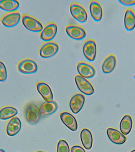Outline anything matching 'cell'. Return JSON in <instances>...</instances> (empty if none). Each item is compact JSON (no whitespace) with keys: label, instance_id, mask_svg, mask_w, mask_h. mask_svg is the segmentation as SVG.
Returning a JSON list of instances; mask_svg holds the SVG:
<instances>
[{"label":"cell","instance_id":"cell-1","mask_svg":"<svg viewBox=\"0 0 135 152\" xmlns=\"http://www.w3.org/2000/svg\"><path fill=\"white\" fill-rule=\"evenodd\" d=\"M22 24L26 29L30 31L41 32L44 27L41 21L28 14H23L21 17Z\"/></svg>","mask_w":135,"mask_h":152},{"label":"cell","instance_id":"cell-2","mask_svg":"<svg viewBox=\"0 0 135 152\" xmlns=\"http://www.w3.org/2000/svg\"><path fill=\"white\" fill-rule=\"evenodd\" d=\"M70 12L72 17L80 23L87 21L88 14L85 7L80 4L73 2L70 6Z\"/></svg>","mask_w":135,"mask_h":152},{"label":"cell","instance_id":"cell-3","mask_svg":"<svg viewBox=\"0 0 135 152\" xmlns=\"http://www.w3.org/2000/svg\"><path fill=\"white\" fill-rule=\"evenodd\" d=\"M21 19V14L18 10L8 12L1 17V23L5 27H13L17 26Z\"/></svg>","mask_w":135,"mask_h":152},{"label":"cell","instance_id":"cell-4","mask_svg":"<svg viewBox=\"0 0 135 152\" xmlns=\"http://www.w3.org/2000/svg\"><path fill=\"white\" fill-rule=\"evenodd\" d=\"M59 48L57 43L53 41L46 42L40 46L39 53L43 58H51L55 55Z\"/></svg>","mask_w":135,"mask_h":152},{"label":"cell","instance_id":"cell-5","mask_svg":"<svg viewBox=\"0 0 135 152\" xmlns=\"http://www.w3.org/2000/svg\"><path fill=\"white\" fill-rule=\"evenodd\" d=\"M66 31L68 35L75 40L84 39L86 35V30L82 26L75 24H70L66 27Z\"/></svg>","mask_w":135,"mask_h":152},{"label":"cell","instance_id":"cell-6","mask_svg":"<svg viewBox=\"0 0 135 152\" xmlns=\"http://www.w3.org/2000/svg\"><path fill=\"white\" fill-rule=\"evenodd\" d=\"M17 67L21 73L27 75L36 73L38 69L36 62L31 59H22L18 64Z\"/></svg>","mask_w":135,"mask_h":152},{"label":"cell","instance_id":"cell-7","mask_svg":"<svg viewBox=\"0 0 135 152\" xmlns=\"http://www.w3.org/2000/svg\"><path fill=\"white\" fill-rule=\"evenodd\" d=\"M25 116L27 122L31 124L37 123L41 118L39 109L33 103L27 104L25 110Z\"/></svg>","mask_w":135,"mask_h":152},{"label":"cell","instance_id":"cell-8","mask_svg":"<svg viewBox=\"0 0 135 152\" xmlns=\"http://www.w3.org/2000/svg\"><path fill=\"white\" fill-rule=\"evenodd\" d=\"M83 51L84 56L88 60L94 61L97 53V45L95 40L93 39L86 40L83 45Z\"/></svg>","mask_w":135,"mask_h":152},{"label":"cell","instance_id":"cell-9","mask_svg":"<svg viewBox=\"0 0 135 152\" xmlns=\"http://www.w3.org/2000/svg\"><path fill=\"white\" fill-rule=\"evenodd\" d=\"M75 80L78 89L84 94L91 96L94 93V88L86 78L77 75L75 77Z\"/></svg>","mask_w":135,"mask_h":152},{"label":"cell","instance_id":"cell-10","mask_svg":"<svg viewBox=\"0 0 135 152\" xmlns=\"http://www.w3.org/2000/svg\"><path fill=\"white\" fill-rule=\"evenodd\" d=\"M77 69L79 75L86 79L93 78L96 74L94 66L86 62H79L77 64Z\"/></svg>","mask_w":135,"mask_h":152},{"label":"cell","instance_id":"cell-11","mask_svg":"<svg viewBox=\"0 0 135 152\" xmlns=\"http://www.w3.org/2000/svg\"><path fill=\"white\" fill-rule=\"evenodd\" d=\"M57 31L58 27L56 23L53 22L49 23L40 32V39L44 41H51L55 37Z\"/></svg>","mask_w":135,"mask_h":152},{"label":"cell","instance_id":"cell-12","mask_svg":"<svg viewBox=\"0 0 135 152\" xmlns=\"http://www.w3.org/2000/svg\"><path fill=\"white\" fill-rule=\"evenodd\" d=\"M85 97L81 94L74 95L71 98L70 102V107L72 113L76 114L80 111L83 106Z\"/></svg>","mask_w":135,"mask_h":152},{"label":"cell","instance_id":"cell-13","mask_svg":"<svg viewBox=\"0 0 135 152\" xmlns=\"http://www.w3.org/2000/svg\"><path fill=\"white\" fill-rule=\"evenodd\" d=\"M21 122L20 119L17 117L11 119L7 125L6 132L9 136L12 137L17 135L21 128Z\"/></svg>","mask_w":135,"mask_h":152},{"label":"cell","instance_id":"cell-14","mask_svg":"<svg viewBox=\"0 0 135 152\" xmlns=\"http://www.w3.org/2000/svg\"><path fill=\"white\" fill-rule=\"evenodd\" d=\"M107 134L110 141L116 144H123L126 141V137L115 128H108L107 130Z\"/></svg>","mask_w":135,"mask_h":152},{"label":"cell","instance_id":"cell-15","mask_svg":"<svg viewBox=\"0 0 135 152\" xmlns=\"http://www.w3.org/2000/svg\"><path fill=\"white\" fill-rule=\"evenodd\" d=\"M90 13L94 20L99 21L102 20L103 15L102 6L98 1H92L89 4Z\"/></svg>","mask_w":135,"mask_h":152},{"label":"cell","instance_id":"cell-16","mask_svg":"<svg viewBox=\"0 0 135 152\" xmlns=\"http://www.w3.org/2000/svg\"><path fill=\"white\" fill-rule=\"evenodd\" d=\"M37 90L46 101H53V96L49 85L45 82H39L37 84Z\"/></svg>","mask_w":135,"mask_h":152},{"label":"cell","instance_id":"cell-17","mask_svg":"<svg viewBox=\"0 0 135 152\" xmlns=\"http://www.w3.org/2000/svg\"><path fill=\"white\" fill-rule=\"evenodd\" d=\"M60 119L64 124L69 129L75 131L78 128V122L75 117L68 112L62 113L60 115Z\"/></svg>","mask_w":135,"mask_h":152},{"label":"cell","instance_id":"cell-18","mask_svg":"<svg viewBox=\"0 0 135 152\" xmlns=\"http://www.w3.org/2000/svg\"><path fill=\"white\" fill-rule=\"evenodd\" d=\"M58 108L57 104L54 101H46L40 105L39 110L41 116H46L56 112Z\"/></svg>","mask_w":135,"mask_h":152},{"label":"cell","instance_id":"cell-19","mask_svg":"<svg viewBox=\"0 0 135 152\" xmlns=\"http://www.w3.org/2000/svg\"><path fill=\"white\" fill-rule=\"evenodd\" d=\"M117 58L115 54H111L104 59L102 65V70L104 73H111L117 65Z\"/></svg>","mask_w":135,"mask_h":152},{"label":"cell","instance_id":"cell-20","mask_svg":"<svg viewBox=\"0 0 135 152\" xmlns=\"http://www.w3.org/2000/svg\"><path fill=\"white\" fill-rule=\"evenodd\" d=\"M124 25L126 29L131 31L135 28V12L132 8H128L126 11L124 16Z\"/></svg>","mask_w":135,"mask_h":152},{"label":"cell","instance_id":"cell-21","mask_svg":"<svg viewBox=\"0 0 135 152\" xmlns=\"http://www.w3.org/2000/svg\"><path fill=\"white\" fill-rule=\"evenodd\" d=\"M80 138L84 148L89 150L93 144V137L92 133L89 129L84 128L80 133Z\"/></svg>","mask_w":135,"mask_h":152},{"label":"cell","instance_id":"cell-22","mask_svg":"<svg viewBox=\"0 0 135 152\" xmlns=\"http://www.w3.org/2000/svg\"><path fill=\"white\" fill-rule=\"evenodd\" d=\"M133 122L132 118L129 115H126L122 118L120 124L121 132L124 135L128 134L132 129Z\"/></svg>","mask_w":135,"mask_h":152},{"label":"cell","instance_id":"cell-23","mask_svg":"<svg viewBox=\"0 0 135 152\" xmlns=\"http://www.w3.org/2000/svg\"><path fill=\"white\" fill-rule=\"evenodd\" d=\"M20 6V2L17 0H0V9L7 12L17 11Z\"/></svg>","mask_w":135,"mask_h":152},{"label":"cell","instance_id":"cell-24","mask_svg":"<svg viewBox=\"0 0 135 152\" xmlns=\"http://www.w3.org/2000/svg\"><path fill=\"white\" fill-rule=\"evenodd\" d=\"M18 114L16 108L12 106L3 107L0 109V119L7 120L15 117Z\"/></svg>","mask_w":135,"mask_h":152},{"label":"cell","instance_id":"cell-25","mask_svg":"<svg viewBox=\"0 0 135 152\" xmlns=\"http://www.w3.org/2000/svg\"><path fill=\"white\" fill-rule=\"evenodd\" d=\"M69 146L68 142L64 140H60L58 142L57 152H70Z\"/></svg>","mask_w":135,"mask_h":152},{"label":"cell","instance_id":"cell-26","mask_svg":"<svg viewBox=\"0 0 135 152\" xmlns=\"http://www.w3.org/2000/svg\"><path fill=\"white\" fill-rule=\"evenodd\" d=\"M8 77L7 67L4 63L0 60V82L5 81Z\"/></svg>","mask_w":135,"mask_h":152},{"label":"cell","instance_id":"cell-27","mask_svg":"<svg viewBox=\"0 0 135 152\" xmlns=\"http://www.w3.org/2000/svg\"><path fill=\"white\" fill-rule=\"evenodd\" d=\"M119 2L125 6H131L135 5V0H119Z\"/></svg>","mask_w":135,"mask_h":152},{"label":"cell","instance_id":"cell-28","mask_svg":"<svg viewBox=\"0 0 135 152\" xmlns=\"http://www.w3.org/2000/svg\"><path fill=\"white\" fill-rule=\"evenodd\" d=\"M71 152H86L83 148L80 146L75 145L72 147Z\"/></svg>","mask_w":135,"mask_h":152},{"label":"cell","instance_id":"cell-29","mask_svg":"<svg viewBox=\"0 0 135 152\" xmlns=\"http://www.w3.org/2000/svg\"><path fill=\"white\" fill-rule=\"evenodd\" d=\"M0 152H6L3 149H0Z\"/></svg>","mask_w":135,"mask_h":152},{"label":"cell","instance_id":"cell-30","mask_svg":"<svg viewBox=\"0 0 135 152\" xmlns=\"http://www.w3.org/2000/svg\"><path fill=\"white\" fill-rule=\"evenodd\" d=\"M130 152H135V150H134L131 151Z\"/></svg>","mask_w":135,"mask_h":152},{"label":"cell","instance_id":"cell-31","mask_svg":"<svg viewBox=\"0 0 135 152\" xmlns=\"http://www.w3.org/2000/svg\"><path fill=\"white\" fill-rule=\"evenodd\" d=\"M36 152H43V151H37Z\"/></svg>","mask_w":135,"mask_h":152}]
</instances>
